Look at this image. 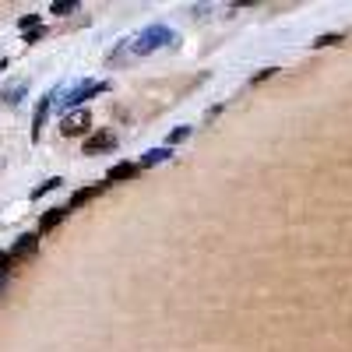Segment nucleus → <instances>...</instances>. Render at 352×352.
<instances>
[{
	"label": "nucleus",
	"instance_id": "nucleus-1",
	"mask_svg": "<svg viewBox=\"0 0 352 352\" xmlns=\"http://www.w3.org/2000/svg\"><path fill=\"white\" fill-rule=\"evenodd\" d=\"M169 43H176V36L169 32L166 25H148V28H141V32L127 36L120 46H116V50L109 53V64L138 60V56H144V53H155V50H162V46H169Z\"/></svg>",
	"mask_w": 352,
	"mask_h": 352
},
{
	"label": "nucleus",
	"instance_id": "nucleus-2",
	"mask_svg": "<svg viewBox=\"0 0 352 352\" xmlns=\"http://www.w3.org/2000/svg\"><path fill=\"white\" fill-rule=\"evenodd\" d=\"M106 88H109L106 81H81V85H74L71 92L60 99V106H67V109L74 113V109H81V106H85V99H92V96L106 92Z\"/></svg>",
	"mask_w": 352,
	"mask_h": 352
},
{
	"label": "nucleus",
	"instance_id": "nucleus-3",
	"mask_svg": "<svg viewBox=\"0 0 352 352\" xmlns=\"http://www.w3.org/2000/svg\"><path fill=\"white\" fill-rule=\"evenodd\" d=\"M88 127H92V113H88V109H74V113H67L64 120H60V134L64 138H78Z\"/></svg>",
	"mask_w": 352,
	"mask_h": 352
},
{
	"label": "nucleus",
	"instance_id": "nucleus-4",
	"mask_svg": "<svg viewBox=\"0 0 352 352\" xmlns=\"http://www.w3.org/2000/svg\"><path fill=\"white\" fill-rule=\"evenodd\" d=\"M116 148V134L113 131H96L85 138V155H99V152H113Z\"/></svg>",
	"mask_w": 352,
	"mask_h": 352
},
{
	"label": "nucleus",
	"instance_id": "nucleus-5",
	"mask_svg": "<svg viewBox=\"0 0 352 352\" xmlns=\"http://www.w3.org/2000/svg\"><path fill=\"white\" fill-rule=\"evenodd\" d=\"M53 99H56V88H53V92H46V96L39 99V106H36V116H32V141H39V134H43V124H46V116H50Z\"/></svg>",
	"mask_w": 352,
	"mask_h": 352
},
{
	"label": "nucleus",
	"instance_id": "nucleus-6",
	"mask_svg": "<svg viewBox=\"0 0 352 352\" xmlns=\"http://www.w3.org/2000/svg\"><path fill=\"white\" fill-rule=\"evenodd\" d=\"M36 247H39V236H36V232H25V236H18V243L11 247V257L14 261H25V257L36 254Z\"/></svg>",
	"mask_w": 352,
	"mask_h": 352
},
{
	"label": "nucleus",
	"instance_id": "nucleus-7",
	"mask_svg": "<svg viewBox=\"0 0 352 352\" xmlns=\"http://www.w3.org/2000/svg\"><path fill=\"white\" fill-rule=\"evenodd\" d=\"M141 166L138 162H116L109 173H106V180H131V176H138Z\"/></svg>",
	"mask_w": 352,
	"mask_h": 352
},
{
	"label": "nucleus",
	"instance_id": "nucleus-8",
	"mask_svg": "<svg viewBox=\"0 0 352 352\" xmlns=\"http://www.w3.org/2000/svg\"><path fill=\"white\" fill-rule=\"evenodd\" d=\"M67 212H71V208H50V212H43V219H39V232H50L53 226H60V222L67 219Z\"/></svg>",
	"mask_w": 352,
	"mask_h": 352
},
{
	"label": "nucleus",
	"instance_id": "nucleus-9",
	"mask_svg": "<svg viewBox=\"0 0 352 352\" xmlns=\"http://www.w3.org/2000/svg\"><path fill=\"white\" fill-rule=\"evenodd\" d=\"M102 187H106V184H96V187H81V190H74V194H71V204H67V208H78V204L92 201L96 194H102Z\"/></svg>",
	"mask_w": 352,
	"mask_h": 352
},
{
	"label": "nucleus",
	"instance_id": "nucleus-10",
	"mask_svg": "<svg viewBox=\"0 0 352 352\" xmlns=\"http://www.w3.org/2000/svg\"><path fill=\"white\" fill-rule=\"evenodd\" d=\"M162 159H169V148H155V152H148V155H144L138 166L144 169V166H155V162H162Z\"/></svg>",
	"mask_w": 352,
	"mask_h": 352
},
{
	"label": "nucleus",
	"instance_id": "nucleus-11",
	"mask_svg": "<svg viewBox=\"0 0 352 352\" xmlns=\"http://www.w3.org/2000/svg\"><path fill=\"white\" fill-rule=\"evenodd\" d=\"M78 8H81L78 0H56L50 11H53V14H71V11H78Z\"/></svg>",
	"mask_w": 352,
	"mask_h": 352
},
{
	"label": "nucleus",
	"instance_id": "nucleus-12",
	"mask_svg": "<svg viewBox=\"0 0 352 352\" xmlns=\"http://www.w3.org/2000/svg\"><path fill=\"white\" fill-rule=\"evenodd\" d=\"M11 264H14L11 250H0V282H4V278L11 275Z\"/></svg>",
	"mask_w": 352,
	"mask_h": 352
},
{
	"label": "nucleus",
	"instance_id": "nucleus-13",
	"mask_svg": "<svg viewBox=\"0 0 352 352\" xmlns=\"http://www.w3.org/2000/svg\"><path fill=\"white\" fill-rule=\"evenodd\" d=\"M64 180H60V176H53V180H46V184H39L36 190H32V197H43V194H50V190H56V187H60Z\"/></svg>",
	"mask_w": 352,
	"mask_h": 352
},
{
	"label": "nucleus",
	"instance_id": "nucleus-14",
	"mask_svg": "<svg viewBox=\"0 0 352 352\" xmlns=\"http://www.w3.org/2000/svg\"><path fill=\"white\" fill-rule=\"evenodd\" d=\"M18 28H21L25 36H28V32H36V28H39V14H25V18L18 21Z\"/></svg>",
	"mask_w": 352,
	"mask_h": 352
},
{
	"label": "nucleus",
	"instance_id": "nucleus-15",
	"mask_svg": "<svg viewBox=\"0 0 352 352\" xmlns=\"http://www.w3.org/2000/svg\"><path fill=\"white\" fill-rule=\"evenodd\" d=\"M21 92H25V85H11V88H8V92H4V96H0V99H4V102H11V106H14Z\"/></svg>",
	"mask_w": 352,
	"mask_h": 352
},
{
	"label": "nucleus",
	"instance_id": "nucleus-16",
	"mask_svg": "<svg viewBox=\"0 0 352 352\" xmlns=\"http://www.w3.org/2000/svg\"><path fill=\"white\" fill-rule=\"evenodd\" d=\"M187 134H190V131H187V127H180V131H173V134H169V144H176V141H184V138H187Z\"/></svg>",
	"mask_w": 352,
	"mask_h": 352
},
{
	"label": "nucleus",
	"instance_id": "nucleus-17",
	"mask_svg": "<svg viewBox=\"0 0 352 352\" xmlns=\"http://www.w3.org/2000/svg\"><path fill=\"white\" fill-rule=\"evenodd\" d=\"M331 43H338V36H320L314 46H331Z\"/></svg>",
	"mask_w": 352,
	"mask_h": 352
},
{
	"label": "nucleus",
	"instance_id": "nucleus-18",
	"mask_svg": "<svg viewBox=\"0 0 352 352\" xmlns=\"http://www.w3.org/2000/svg\"><path fill=\"white\" fill-rule=\"evenodd\" d=\"M0 71H8V60H4V56H0Z\"/></svg>",
	"mask_w": 352,
	"mask_h": 352
},
{
	"label": "nucleus",
	"instance_id": "nucleus-19",
	"mask_svg": "<svg viewBox=\"0 0 352 352\" xmlns=\"http://www.w3.org/2000/svg\"><path fill=\"white\" fill-rule=\"evenodd\" d=\"M0 285H4V282H0Z\"/></svg>",
	"mask_w": 352,
	"mask_h": 352
}]
</instances>
